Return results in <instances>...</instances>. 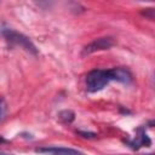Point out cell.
<instances>
[{"label":"cell","instance_id":"1","mask_svg":"<svg viewBox=\"0 0 155 155\" xmlns=\"http://www.w3.org/2000/svg\"><path fill=\"white\" fill-rule=\"evenodd\" d=\"M110 81H119L122 84L132 82V74L125 68H113L108 70L96 69L86 76V88L88 92H98L104 88Z\"/></svg>","mask_w":155,"mask_h":155},{"label":"cell","instance_id":"2","mask_svg":"<svg viewBox=\"0 0 155 155\" xmlns=\"http://www.w3.org/2000/svg\"><path fill=\"white\" fill-rule=\"evenodd\" d=\"M1 35L5 38V40L8 44H12L15 46H19V47L24 48L25 51H28L33 54L38 53V50L34 46V44L29 40V38H27L22 33H18V31H16L11 28H2L1 29Z\"/></svg>","mask_w":155,"mask_h":155},{"label":"cell","instance_id":"3","mask_svg":"<svg viewBox=\"0 0 155 155\" xmlns=\"http://www.w3.org/2000/svg\"><path fill=\"white\" fill-rule=\"evenodd\" d=\"M125 142L127 143L128 147H131V148L134 149V150L139 149L140 147H149V145L151 144V140H150V138L147 136L145 130H144L143 127H139V128L137 130L134 138L127 139V140H125Z\"/></svg>","mask_w":155,"mask_h":155},{"label":"cell","instance_id":"4","mask_svg":"<svg viewBox=\"0 0 155 155\" xmlns=\"http://www.w3.org/2000/svg\"><path fill=\"white\" fill-rule=\"evenodd\" d=\"M114 45V40L111 38H99L91 44H88L84 48V54H88L96 51H102V50H108Z\"/></svg>","mask_w":155,"mask_h":155},{"label":"cell","instance_id":"5","mask_svg":"<svg viewBox=\"0 0 155 155\" xmlns=\"http://www.w3.org/2000/svg\"><path fill=\"white\" fill-rule=\"evenodd\" d=\"M36 153H42L46 155H84L81 151L71 148L64 147H46L36 149Z\"/></svg>","mask_w":155,"mask_h":155},{"label":"cell","instance_id":"6","mask_svg":"<svg viewBox=\"0 0 155 155\" xmlns=\"http://www.w3.org/2000/svg\"><path fill=\"white\" fill-rule=\"evenodd\" d=\"M58 117H59V120H62L63 122L69 124V122H71V121L74 120L75 114H74L71 110H63V111H61V113L58 114Z\"/></svg>","mask_w":155,"mask_h":155},{"label":"cell","instance_id":"7","mask_svg":"<svg viewBox=\"0 0 155 155\" xmlns=\"http://www.w3.org/2000/svg\"><path fill=\"white\" fill-rule=\"evenodd\" d=\"M6 111H7V103L2 97H0V121L5 117Z\"/></svg>","mask_w":155,"mask_h":155},{"label":"cell","instance_id":"8","mask_svg":"<svg viewBox=\"0 0 155 155\" xmlns=\"http://www.w3.org/2000/svg\"><path fill=\"white\" fill-rule=\"evenodd\" d=\"M5 142H6V139L2 136H0V143H5Z\"/></svg>","mask_w":155,"mask_h":155},{"label":"cell","instance_id":"9","mask_svg":"<svg viewBox=\"0 0 155 155\" xmlns=\"http://www.w3.org/2000/svg\"><path fill=\"white\" fill-rule=\"evenodd\" d=\"M0 155H11V154H4V153H0Z\"/></svg>","mask_w":155,"mask_h":155},{"label":"cell","instance_id":"10","mask_svg":"<svg viewBox=\"0 0 155 155\" xmlns=\"http://www.w3.org/2000/svg\"><path fill=\"white\" fill-rule=\"evenodd\" d=\"M148 155H154V154H148Z\"/></svg>","mask_w":155,"mask_h":155}]
</instances>
